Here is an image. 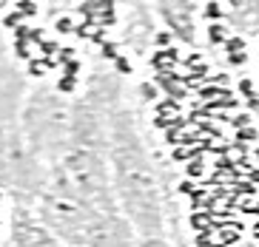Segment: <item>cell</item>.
<instances>
[{
  "label": "cell",
  "instance_id": "cell-1",
  "mask_svg": "<svg viewBox=\"0 0 259 247\" xmlns=\"http://www.w3.org/2000/svg\"><path fill=\"white\" fill-rule=\"evenodd\" d=\"M108 168L111 185L122 216L131 222L137 236H162L168 233L162 185L154 159L145 148L134 114L120 105L108 136Z\"/></svg>",
  "mask_w": 259,
  "mask_h": 247
},
{
  "label": "cell",
  "instance_id": "cell-2",
  "mask_svg": "<svg viewBox=\"0 0 259 247\" xmlns=\"http://www.w3.org/2000/svg\"><path fill=\"white\" fill-rule=\"evenodd\" d=\"M71 117H74V100H69L52 85L29 88L17 125L23 131L29 148L49 168L63 157V151L71 142Z\"/></svg>",
  "mask_w": 259,
  "mask_h": 247
},
{
  "label": "cell",
  "instance_id": "cell-3",
  "mask_svg": "<svg viewBox=\"0 0 259 247\" xmlns=\"http://www.w3.org/2000/svg\"><path fill=\"white\" fill-rule=\"evenodd\" d=\"M49 185V165L29 148L17 122H0V190L20 205H34Z\"/></svg>",
  "mask_w": 259,
  "mask_h": 247
},
{
  "label": "cell",
  "instance_id": "cell-4",
  "mask_svg": "<svg viewBox=\"0 0 259 247\" xmlns=\"http://www.w3.org/2000/svg\"><path fill=\"white\" fill-rule=\"evenodd\" d=\"M6 247H66V244L40 222L34 208L12 202L9 205Z\"/></svg>",
  "mask_w": 259,
  "mask_h": 247
},
{
  "label": "cell",
  "instance_id": "cell-5",
  "mask_svg": "<svg viewBox=\"0 0 259 247\" xmlns=\"http://www.w3.org/2000/svg\"><path fill=\"white\" fill-rule=\"evenodd\" d=\"M137 247H177L168 233L162 236H137Z\"/></svg>",
  "mask_w": 259,
  "mask_h": 247
}]
</instances>
